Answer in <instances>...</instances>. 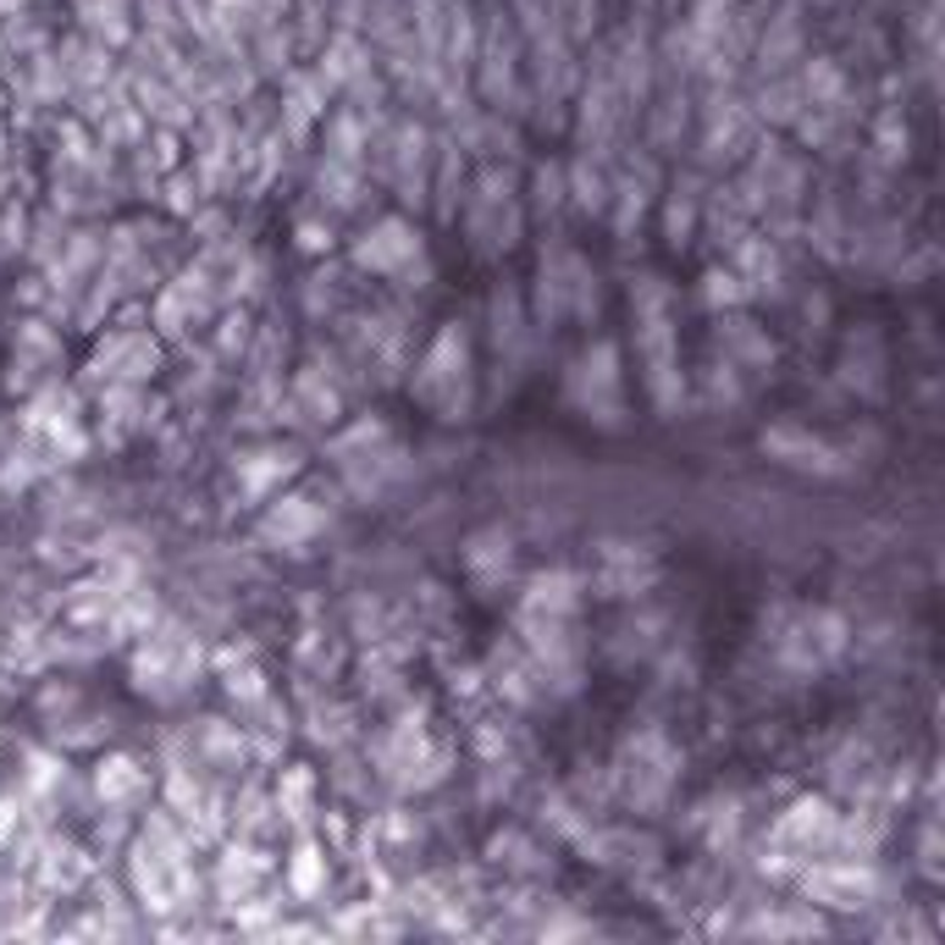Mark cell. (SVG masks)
Masks as SVG:
<instances>
[{"label": "cell", "instance_id": "obj_1", "mask_svg": "<svg viewBox=\"0 0 945 945\" xmlns=\"http://www.w3.org/2000/svg\"><path fill=\"white\" fill-rule=\"evenodd\" d=\"M398 255H415V238H410L404 222H382V227H376V244H371V238L360 244V266H371V272H387Z\"/></svg>", "mask_w": 945, "mask_h": 945}]
</instances>
